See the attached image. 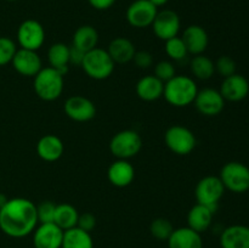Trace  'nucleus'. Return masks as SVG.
<instances>
[{
	"label": "nucleus",
	"instance_id": "aec40b11",
	"mask_svg": "<svg viewBox=\"0 0 249 248\" xmlns=\"http://www.w3.org/2000/svg\"><path fill=\"white\" fill-rule=\"evenodd\" d=\"M221 248H249V226L235 224L220 233Z\"/></svg>",
	"mask_w": 249,
	"mask_h": 248
},
{
	"label": "nucleus",
	"instance_id": "a19ab883",
	"mask_svg": "<svg viewBox=\"0 0 249 248\" xmlns=\"http://www.w3.org/2000/svg\"><path fill=\"white\" fill-rule=\"evenodd\" d=\"M7 201H9V198H7L6 195H4L0 192V208H1V207H4L5 203H6Z\"/></svg>",
	"mask_w": 249,
	"mask_h": 248
},
{
	"label": "nucleus",
	"instance_id": "e433bc0d",
	"mask_svg": "<svg viewBox=\"0 0 249 248\" xmlns=\"http://www.w3.org/2000/svg\"><path fill=\"white\" fill-rule=\"evenodd\" d=\"M77 226L82 229V230L88 231V232H91V231L95 229V226H96V218H95L94 214L89 213V212L79 214Z\"/></svg>",
	"mask_w": 249,
	"mask_h": 248
},
{
	"label": "nucleus",
	"instance_id": "bb28decb",
	"mask_svg": "<svg viewBox=\"0 0 249 248\" xmlns=\"http://www.w3.org/2000/svg\"><path fill=\"white\" fill-rule=\"evenodd\" d=\"M61 248H94V240L91 233L75 226L63 232Z\"/></svg>",
	"mask_w": 249,
	"mask_h": 248
},
{
	"label": "nucleus",
	"instance_id": "72a5a7b5",
	"mask_svg": "<svg viewBox=\"0 0 249 248\" xmlns=\"http://www.w3.org/2000/svg\"><path fill=\"white\" fill-rule=\"evenodd\" d=\"M214 63H215V72H218L223 78L230 77L236 73V62L230 56H220Z\"/></svg>",
	"mask_w": 249,
	"mask_h": 248
},
{
	"label": "nucleus",
	"instance_id": "f257e3e1",
	"mask_svg": "<svg viewBox=\"0 0 249 248\" xmlns=\"http://www.w3.org/2000/svg\"><path fill=\"white\" fill-rule=\"evenodd\" d=\"M36 204L23 197L9 198L0 208V230L12 238L31 235L38 225Z\"/></svg>",
	"mask_w": 249,
	"mask_h": 248
},
{
	"label": "nucleus",
	"instance_id": "2f4dec72",
	"mask_svg": "<svg viewBox=\"0 0 249 248\" xmlns=\"http://www.w3.org/2000/svg\"><path fill=\"white\" fill-rule=\"evenodd\" d=\"M16 51V44L12 39L7 36H0V67L11 63Z\"/></svg>",
	"mask_w": 249,
	"mask_h": 248
},
{
	"label": "nucleus",
	"instance_id": "39448f33",
	"mask_svg": "<svg viewBox=\"0 0 249 248\" xmlns=\"http://www.w3.org/2000/svg\"><path fill=\"white\" fill-rule=\"evenodd\" d=\"M142 148L140 134L131 129L121 130L112 136L109 151L117 159H130L135 157Z\"/></svg>",
	"mask_w": 249,
	"mask_h": 248
},
{
	"label": "nucleus",
	"instance_id": "c85d7f7f",
	"mask_svg": "<svg viewBox=\"0 0 249 248\" xmlns=\"http://www.w3.org/2000/svg\"><path fill=\"white\" fill-rule=\"evenodd\" d=\"M190 70H191L192 75L196 79L199 80H208L215 73V63L208 56L203 55H195L190 62Z\"/></svg>",
	"mask_w": 249,
	"mask_h": 248
},
{
	"label": "nucleus",
	"instance_id": "c9c22d12",
	"mask_svg": "<svg viewBox=\"0 0 249 248\" xmlns=\"http://www.w3.org/2000/svg\"><path fill=\"white\" fill-rule=\"evenodd\" d=\"M133 62L135 63L136 67L141 68V70H146V68H150L153 63V57L152 53H148L146 50L136 51L135 55H134Z\"/></svg>",
	"mask_w": 249,
	"mask_h": 248
},
{
	"label": "nucleus",
	"instance_id": "b1692460",
	"mask_svg": "<svg viewBox=\"0 0 249 248\" xmlns=\"http://www.w3.org/2000/svg\"><path fill=\"white\" fill-rule=\"evenodd\" d=\"M135 90L141 100L152 102L163 96L164 83L155 75H145L136 83Z\"/></svg>",
	"mask_w": 249,
	"mask_h": 248
},
{
	"label": "nucleus",
	"instance_id": "9d476101",
	"mask_svg": "<svg viewBox=\"0 0 249 248\" xmlns=\"http://www.w3.org/2000/svg\"><path fill=\"white\" fill-rule=\"evenodd\" d=\"M157 12L158 7L150 0H135L126 10V21L134 28H147L152 26Z\"/></svg>",
	"mask_w": 249,
	"mask_h": 248
},
{
	"label": "nucleus",
	"instance_id": "a878e982",
	"mask_svg": "<svg viewBox=\"0 0 249 248\" xmlns=\"http://www.w3.org/2000/svg\"><path fill=\"white\" fill-rule=\"evenodd\" d=\"M48 61L50 67L66 75L70 67V46L63 43H55L49 48Z\"/></svg>",
	"mask_w": 249,
	"mask_h": 248
},
{
	"label": "nucleus",
	"instance_id": "f3484780",
	"mask_svg": "<svg viewBox=\"0 0 249 248\" xmlns=\"http://www.w3.org/2000/svg\"><path fill=\"white\" fill-rule=\"evenodd\" d=\"M107 177L113 186L126 187L135 179V168L128 159H117L108 167Z\"/></svg>",
	"mask_w": 249,
	"mask_h": 248
},
{
	"label": "nucleus",
	"instance_id": "c756f323",
	"mask_svg": "<svg viewBox=\"0 0 249 248\" xmlns=\"http://www.w3.org/2000/svg\"><path fill=\"white\" fill-rule=\"evenodd\" d=\"M164 50L165 53L168 55V57L173 61H182L184 58L187 57V55H189L186 45H185V43L182 41L181 36L179 35L174 36V38L165 41Z\"/></svg>",
	"mask_w": 249,
	"mask_h": 248
},
{
	"label": "nucleus",
	"instance_id": "9b49d317",
	"mask_svg": "<svg viewBox=\"0 0 249 248\" xmlns=\"http://www.w3.org/2000/svg\"><path fill=\"white\" fill-rule=\"evenodd\" d=\"M194 104L201 114L207 117H215L223 112L225 107V100L219 90L213 88H204L198 90Z\"/></svg>",
	"mask_w": 249,
	"mask_h": 248
},
{
	"label": "nucleus",
	"instance_id": "7c9ffc66",
	"mask_svg": "<svg viewBox=\"0 0 249 248\" xmlns=\"http://www.w3.org/2000/svg\"><path fill=\"white\" fill-rule=\"evenodd\" d=\"M173 231H174V226L165 218H156L150 225V232L156 240L168 241Z\"/></svg>",
	"mask_w": 249,
	"mask_h": 248
},
{
	"label": "nucleus",
	"instance_id": "4468645a",
	"mask_svg": "<svg viewBox=\"0 0 249 248\" xmlns=\"http://www.w3.org/2000/svg\"><path fill=\"white\" fill-rule=\"evenodd\" d=\"M63 232L65 231L55 223L38 224L32 232L34 248H61Z\"/></svg>",
	"mask_w": 249,
	"mask_h": 248
},
{
	"label": "nucleus",
	"instance_id": "f03ea898",
	"mask_svg": "<svg viewBox=\"0 0 249 248\" xmlns=\"http://www.w3.org/2000/svg\"><path fill=\"white\" fill-rule=\"evenodd\" d=\"M198 92L194 78L184 74H175L167 83H164L163 97L169 105L174 107H186L194 104Z\"/></svg>",
	"mask_w": 249,
	"mask_h": 248
},
{
	"label": "nucleus",
	"instance_id": "6ab92c4d",
	"mask_svg": "<svg viewBox=\"0 0 249 248\" xmlns=\"http://www.w3.org/2000/svg\"><path fill=\"white\" fill-rule=\"evenodd\" d=\"M65 151V145L58 136L46 134L36 142V155L45 162H56L60 159Z\"/></svg>",
	"mask_w": 249,
	"mask_h": 248
},
{
	"label": "nucleus",
	"instance_id": "20e7f679",
	"mask_svg": "<svg viewBox=\"0 0 249 248\" xmlns=\"http://www.w3.org/2000/svg\"><path fill=\"white\" fill-rule=\"evenodd\" d=\"M116 63L111 58L107 50L95 48L85 53L82 66L83 71L89 78L95 80H104L111 77Z\"/></svg>",
	"mask_w": 249,
	"mask_h": 248
},
{
	"label": "nucleus",
	"instance_id": "4c0bfd02",
	"mask_svg": "<svg viewBox=\"0 0 249 248\" xmlns=\"http://www.w3.org/2000/svg\"><path fill=\"white\" fill-rule=\"evenodd\" d=\"M85 53H83L79 49L74 48V46H70V65L82 66L83 60H84Z\"/></svg>",
	"mask_w": 249,
	"mask_h": 248
},
{
	"label": "nucleus",
	"instance_id": "2eb2a0df",
	"mask_svg": "<svg viewBox=\"0 0 249 248\" xmlns=\"http://www.w3.org/2000/svg\"><path fill=\"white\" fill-rule=\"evenodd\" d=\"M11 63L14 70L23 77L34 78L43 68V62L38 53L26 49H17Z\"/></svg>",
	"mask_w": 249,
	"mask_h": 248
},
{
	"label": "nucleus",
	"instance_id": "f8f14e48",
	"mask_svg": "<svg viewBox=\"0 0 249 248\" xmlns=\"http://www.w3.org/2000/svg\"><path fill=\"white\" fill-rule=\"evenodd\" d=\"M152 29L155 35L160 40H169L178 36L181 27L179 15L173 10H163L158 11L155 21L152 23Z\"/></svg>",
	"mask_w": 249,
	"mask_h": 248
},
{
	"label": "nucleus",
	"instance_id": "473e14b6",
	"mask_svg": "<svg viewBox=\"0 0 249 248\" xmlns=\"http://www.w3.org/2000/svg\"><path fill=\"white\" fill-rule=\"evenodd\" d=\"M56 204L51 201H43L36 206V215H38V223H53L55 216Z\"/></svg>",
	"mask_w": 249,
	"mask_h": 248
},
{
	"label": "nucleus",
	"instance_id": "412c9836",
	"mask_svg": "<svg viewBox=\"0 0 249 248\" xmlns=\"http://www.w3.org/2000/svg\"><path fill=\"white\" fill-rule=\"evenodd\" d=\"M167 243L168 248H203L201 233L196 232L189 226L174 229Z\"/></svg>",
	"mask_w": 249,
	"mask_h": 248
},
{
	"label": "nucleus",
	"instance_id": "6e6552de",
	"mask_svg": "<svg viewBox=\"0 0 249 248\" xmlns=\"http://www.w3.org/2000/svg\"><path fill=\"white\" fill-rule=\"evenodd\" d=\"M164 141L167 147L178 156H187L195 150L197 140L189 128L182 125H173L165 131Z\"/></svg>",
	"mask_w": 249,
	"mask_h": 248
},
{
	"label": "nucleus",
	"instance_id": "f704fd0d",
	"mask_svg": "<svg viewBox=\"0 0 249 248\" xmlns=\"http://www.w3.org/2000/svg\"><path fill=\"white\" fill-rule=\"evenodd\" d=\"M175 73V67L174 63L172 61H160L157 65L155 66V77H157L158 79L162 80L163 83H167L168 80L172 79Z\"/></svg>",
	"mask_w": 249,
	"mask_h": 248
},
{
	"label": "nucleus",
	"instance_id": "37998d69",
	"mask_svg": "<svg viewBox=\"0 0 249 248\" xmlns=\"http://www.w3.org/2000/svg\"><path fill=\"white\" fill-rule=\"evenodd\" d=\"M0 181H1V179H0Z\"/></svg>",
	"mask_w": 249,
	"mask_h": 248
},
{
	"label": "nucleus",
	"instance_id": "4be33fe9",
	"mask_svg": "<svg viewBox=\"0 0 249 248\" xmlns=\"http://www.w3.org/2000/svg\"><path fill=\"white\" fill-rule=\"evenodd\" d=\"M214 213L209 207L196 203L187 213V226L198 233L204 232L211 228Z\"/></svg>",
	"mask_w": 249,
	"mask_h": 248
},
{
	"label": "nucleus",
	"instance_id": "ea45409f",
	"mask_svg": "<svg viewBox=\"0 0 249 248\" xmlns=\"http://www.w3.org/2000/svg\"><path fill=\"white\" fill-rule=\"evenodd\" d=\"M150 1L152 2L156 7H160V6H164L169 0H150Z\"/></svg>",
	"mask_w": 249,
	"mask_h": 248
},
{
	"label": "nucleus",
	"instance_id": "0eeeda50",
	"mask_svg": "<svg viewBox=\"0 0 249 248\" xmlns=\"http://www.w3.org/2000/svg\"><path fill=\"white\" fill-rule=\"evenodd\" d=\"M225 194V187L221 182L220 177L215 175L204 177L197 182L195 196L197 203L209 207L214 212L218 208V203Z\"/></svg>",
	"mask_w": 249,
	"mask_h": 248
},
{
	"label": "nucleus",
	"instance_id": "cd10ccee",
	"mask_svg": "<svg viewBox=\"0 0 249 248\" xmlns=\"http://www.w3.org/2000/svg\"><path fill=\"white\" fill-rule=\"evenodd\" d=\"M78 218H79V212L74 206L70 203L56 204L53 223L63 231L75 228L78 224Z\"/></svg>",
	"mask_w": 249,
	"mask_h": 248
},
{
	"label": "nucleus",
	"instance_id": "79ce46f5",
	"mask_svg": "<svg viewBox=\"0 0 249 248\" xmlns=\"http://www.w3.org/2000/svg\"><path fill=\"white\" fill-rule=\"evenodd\" d=\"M9 1H16V0H9Z\"/></svg>",
	"mask_w": 249,
	"mask_h": 248
},
{
	"label": "nucleus",
	"instance_id": "1a4fd4ad",
	"mask_svg": "<svg viewBox=\"0 0 249 248\" xmlns=\"http://www.w3.org/2000/svg\"><path fill=\"white\" fill-rule=\"evenodd\" d=\"M17 41L21 49L38 51L45 41V29L36 19H26L17 29Z\"/></svg>",
	"mask_w": 249,
	"mask_h": 248
},
{
	"label": "nucleus",
	"instance_id": "58836bf2",
	"mask_svg": "<svg viewBox=\"0 0 249 248\" xmlns=\"http://www.w3.org/2000/svg\"><path fill=\"white\" fill-rule=\"evenodd\" d=\"M89 4L96 10H107L116 2V0H88Z\"/></svg>",
	"mask_w": 249,
	"mask_h": 248
},
{
	"label": "nucleus",
	"instance_id": "423d86ee",
	"mask_svg": "<svg viewBox=\"0 0 249 248\" xmlns=\"http://www.w3.org/2000/svg\"><path fill=\"white\" fill-rule=\"evenodd\" d=\"M219 177L225 190L233 194H245L249 190V168L237 160L225 163Z\"/></svg>",
	"mask_w": 249,
	"mask_h": 248
},
{
	"label": "nucleus",
	"instance_id": "7ed1b4c3",
	"mask_svg": "<svg viewBox=\"0 0 249 248\" xmlns=\"http://www.w3.org/2000/svg\"><path fill=\"white\" fill-rule=\"evenodd\" d=\"M65 87V75L53 67H44L34 77L33 88L39 99L44 101H55L62 95Z\"/></svg>",
	"mask_w": 249,
	"mask_h": 248
},
{
	"label": "nucleus",
	"instance_id": "5701e85b",
	"mask_svg": "<svg viewBox=\"0 0 249 248\" xmlns=\"http://www.w3.org/2000/svg\"><path fill=\"white\" fill-rule=\"evenodd\" d=\"M107 53H109L114 63L124 65V63H129L133 61L136 49L133 41L129 40L128 38L118 36L109 43Z\"/></svg>",
	"mask_w": 249,
	"mask_h": 248
},
{
	"label": "nucleus",
	"instance_id": "ddd939ff",
	"mask_svg": "<svg viewBox=\"0 0 249 248\" xmlns=\"http://www.w3.org/2000/svg\"><path fill=\"white\" fill-rule=\"evenodd\" d=\"M63 109L68 118L74 122H79V123L91 121L96 114V107L94 102L82 95H73L68 97L66 100Z\"/></svg>",
	"mask_w": 249,
	"mask_h": 248
},
{
	"label": "nucleus",
	"instance_id": "a211bd4d",
	"mask_svg": "<svg viewBox=\"0 0 249 248\" xmlns=\"http://www.w3.org/2000/svg\"><path fill=\"white\" fill-rule=\"evenodd\" d=\"M181 39L185 45H186L189 53L194 56L201 55L208 48V33H207L203 27L197 26V24H192V26L187 27L184 33H182Z\"/></svg>",
	"mask_w": 249,
	"mask_h": 248
},
{
	"label": "nucleus",
	"instance_id": "393cba45",
	"mask_svg": "<svg viewBox=\"0 0 249 248\" xmlns=\"http://www.w3.org/2000/svg\"><path fill=\"white\" fill-rule=\"evenodd\" d=\"M97 43H99V33L95 27L90 26V24L80 26L73 34L72 46L79 49L83 53H88V51L97 48Z\"/></svg>",
	"mask_w": 249,
	"mask_h": 248
},
{
	"label": "nucleus",
	"instance_id": "dca6fc26",
	"mask_svg": "<svg viewBox=\"0 0 249 248\" xmlns=\"http://www.w3.org/2000/svg\"><path fill=\"white\" fill-rule=\"evenodd\" d=\"M219 91L225 101L240 102L248 96L249 82L245 75L235 73L230 77L224 78Z\"/></svg>",
	"mask_w": 249,
	"mask_h": 248
}]
</instances>
